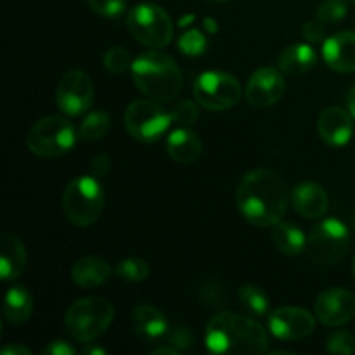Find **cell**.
I'll list each match as a JSON object with an SVG mask.
<instances>
[{
    "label": "cell",
    "mask_w": 355,
    "mask_h": 355,
    "mask_svg": "<svg viewBox=\"0 0 355 355\" xmlns=\"http://www.w3.org/2000/svg\"><path fill=\"white\" fill-rule=\"evenodd\" d=\"M291 203V191L279 172L255 168L246 173L236 191V207L246 222L274 227L283 220Z\"/></svg>",
    "instance_id": "obj_1"
},
{
    "label": "cell",
    "mask_w": 355,
    "mask_h": 355,
    "mask_svg": "<svg viewBox=\"0 0 355 355\" xmlns=\"http://www.w3.org/2000/svg\"><path fill=\"white\" fill-rule=\"evenodd\" d=\"M205 345L217 355L266 354L269 352V336L250 314L222 311L208 321Z\"/></svg>",
    "instance_id": "obj_2"
},
{
    "label": "cell",
    "mask_w": 355,
    "mask_h": 355,
    "mask_svg": "<svg viewBox=\"0 0 355 355\" xmlns=\"http://www.w3.org/2000/svg\"><path fill=\"white\" fill-rule=\"evenodd\" d=\"M130 69L135 87L148 99L168 103L182 90L180 68L168 54L159 52L158 49L139 54L132 62Z\"/></svg>",
    "instance_id": "obj_3"
},
{
    "label": "cell",
    "mask_w": 355,
    "mask_h": 355,
    "mask_svg": "<svg viewBox=\"0 0 355 355\" xmlns=\"http://www.w3.org/2000/svg\"><path fill=\"white\" fill-rule=\"evenodd\" d=\"M114 319V307L101 297L80 298L73 302L64 315L66 333L75 342L89 343L107 331Z\"/></svg>",
    "instance_id": "obj_4"
},
{
    "label": "cell",
    "mask_w": 355,
    "mask_h": 355,
    "mask_svg": "<svg viewBox=\"0 0 355 355\" xmlns=\"http://www.w3.org/2000/svg\"><path fill=\"white\" fill-rule=\"evenodd\" d=\"M62 210L76 227L96 224L104 210V191L99 179L94 175L73 179L62 194Z\"/></svg>",
    "instance_id": "obj_5"
},
{
    "label": "cell",
    "mask_w": 355,
    "mask_h": 355,
    "mask_svg": "<svg viewBox=\"0 0 355 355\" xmlns=\"http://www.w3.org/2000/svg\"><path fill=\"white\" fill-rule=\"evenodd\" d=\"M76 132L71 121L59 114L40 118L26 135V146L35 156L59 158L73 149Z\"/></svg>",
    "instance_id": "obj_6"
},
{
    "label": "cell",
    "mask_w": 355,
    "mask_h": 355,
    "mask_svg": "<svg viewBox=\"0 0 355 355\" xmlns=\"http://www.w3.org/2000/svg\"><path fill=\"white\" fill-rule=\"evenodd\" d=\"M349 227L338 218H322L307 236V252L319 266H336L350 252Z\"/></svg>",
    "instance_id": "obj_7"
},
{
    "label": "cell",
    "mask_w": 355,
    "mask_h": 355,
    "mask_svg": "<svg viewBox=\"0 0 355 355\" xmlns=\"http://www.w3.org/2000/svg\"><path fill=\"white\" fill-rule=\"evenodd\" d=\"M127 26L137 42L149 49H163L172 42L173 23L166 10L155 3H139L127 14Z\"/></svg>",
    "instance_id": "obj_8"
},
{
    "label": "cell",
    "mask_w": 355,
    "mask_h": 355,
    "mask_svg": "<svg viewBox=\"0 0 355 355\" xmlns=\"http://www.w3.org/2000/svg\"><path fill=\"white\" fill-rule=\"evenodd\" d=\"M123 123L130 137L144 144H153L172 127V118L170 111L163 110L158 101L142 99L128 104L123 114Z\"/></svg>",
    "instance_id": "obj_9"
},
{
    "label": "cell",
    "mask_w": 355,
    "mask_h": 355,
    "mask_svg": "<svg viewBox=\"0 0 355 355\" xmlns=\"http://www.w3.org/2000/svg\"><path fill=\"white\" fill-rule=\"evenodd\" d=\"M193 92L196 103L205 110L227 111L238 106L243 90L234 75L211 69L198 76L193 85Z\"/></svg>",
    "instance_id": "obj_10"
},
{
    "label": "cell",
    "mask_w": 355,
    "mask_h": 355,
    "mask_svg": "<svg viewBox=\"0 0 355 355\" xmlns=\"http://www.w3.org/2000/svg\"><path fill=\"white\" fill-rule=\"evenodd\" d=\"M94 83L83 69H71L61 76L55 89V104L66 116H82L92 107Z\"/></svg>",
    "instance_id": "obj_11"
},
{
    "label": "cell",
    "mask_w": 355,
    "mask_h": 355,
    "mask_svg": "<svg viewBox=\"0 0 355 355\" xmlns=\"http://www.w3.org/2000/svg\"><path fill=\"white\" fill-rule=\"evenodd\" d=\"M269 329L277 340L298 342L307 338L315 329V318L300 307H279L269 312Z\"/></svg>",
    "instance_id": "obj_12"
},
{
    "label": "cell",
    "mask_w": 355,
    "mask_h": 355,
    "mask_svg": "<svg viewBox=\"0 0 355 355\" xmlns=\"http://www.w3.org/2000/svg\"><path fill=\"white\" fill-rule=\"evenodd\" d=\"M315 318L329 328H338L355 318V295L345 288H329L315 300Z\"/></svg>",
    "instance_id": "obj_13"
},
{
    "label": "cell",
    "mask_w": 355,
    "mask_h": 355,
    "mask_svg": "<svg viewBox=\"0 0 355 355\" xmlns=\"http://www.w3.org/2000/svg\"><path fill=\"white\" fill-rule=\"evenodd\" d=\"M286 92V80L276 68H260L250 76L246 83V101L253 107H270L283 99Z\"/></svg>",
    "instance_id": "obj_14"
},
{
    "label": "cell",
    "mask_w": 355,
    "mask_h": 355,
    "mask_svg": "<svg viewBox=\"0 0 355 355\" xmlns=\"http://www.w3.org/2000/svg\"><path fill=\"white\" fill-rule=\"evenodd\" d=\"M354 118L349 110L340 106H329L319 114L318 132L322 141L331 148H342L349 144L354 134Z\"/></svg>",
    "instance_id": "obj_15"
},
{
    "label": "cell",
    "mask_w": 355,
    "mask_h": 355,
    "mask_svg": "<svg viewBox=\"0 0 355 355\" xmlns=\"http://www.w3.org/2000/svg\"><path fill=\"white\" fill-rule=\"evenodd\" d=\"M132 329L144 343H158L166 340L170 331L168 319L159 309L141 304L132 309Z\"/></svg>",
    "instance_id": "obj_16"
},
{
    "label": "cell",
    "mask_w": 355,
    "mask_h": 355,
    "mask_svg": "<svg viewBox=\"0 0 355 355\" xmlns=\"http://www.w3.org/2000/svg\"><path fill=\"white\" fill-rule=\"evenodd\" d=\"M322 59L338 73L355 71V31H340L324 40Z\"/></svg>",
    "instance_id": "obj_17"
},
{
    "label": "cell",
    "mask_w": 355,
    "mask_h": 355,
    "mask_svg": "<svg viewBox=\"0 0 355 355\" xmlns=\"http://www.w3.org/2000/svg\"><path fill=\"white\" fill-rule=\"evenodd\" d=\"M28 263V253L23 241L12 232L0 234V277L3 283H10L21 277Z\"/></svg>",
    "instance_id": "obj_18"
},
{
    "label": "cell",
    "mask_w": 355,
    "mask_h": 355,
    "mask_svg": "<svg viewBox=\"0 0 355 355\" xmlns=\"http://www.w3.org/2000/svg\"><path fill=\"white\" fill-rule=\"evenodd\" d=\"M291 205L302 217L321 218L328 211L329 198L319 184L300 182L291 191Z\"/></svg>",
    "instance_id": "obj_19"
},
{
    "label": "cell",
    "mask_w": 355,
    "mask_h": 355,
    "mask_svg": "<svg viewBox=\"0 0 355 355\" xmlns=\"http://www.w3.org/2000/svg\"><path fill=\"white\" fill-rule=\"evenodd\" d=\"M113 274L110 262L104 260L103 257L87 255L76 260L71 269V279L75 281L76 286L92 290L99 288L106 283Z\"/></svg>",
    "instance_id": "obj_20"
},
{
    "label": "cell",
    "mask_w": 355,
    "mask_h": 355,
    "mask_svg": "<svg viewBox=\"0 0 355 355\" xmlns=\"http://www.w3.org/2000/svg\"><path fill=\"white\" fill-rule=\"evenodd\" d=\"M201 144L200 135L189 127H179L172 130L166 137V153L173 162L180 163V165H189L194 163L201 155Z\"/></svg>",
    "instance_id": "obj_21"
},
{
    "label": "cell",
    "mask_w": 355,
    "mask_h": 355,
    "mask_svg": "<svg viewBox=\"0 0 355 355\" xmlns=\"http://www.w3.org/2000/svg\"><path fill=\"white\" fill-rule=\"evenodd\" d=\"M279 69L286 75H304L318 64V52L309 44H295L279 55Z\"/></svg>",
    "instance_id": "obj_22"
},
{
    "label": "cell",
    "mask_w": 355,
    "mask_h": 355,
    "mask_svg": "<svg viewBox=\"0 0 355 355\" xmlns=\"http://www.w3.org/2000/svg\"><path fill=\"white\" fill-rule=\"evenodd\" d=\"M33 312V298L31 293L21 284H14L7 290L3 300V318L9 324L21 326L31 318Z\"/></svg>",
    "instance_id": "obj_23"
},
{
    "label": "cell",
    "mask_w": 355,
    "mask_h": 355,
    "mask_svg": "<svg viewBox=\"0 0 355 355\" xmlns=\"http://www.w3.org/2000/svg\"><path fill=\"white\" fill-rule=\"evenodd\" d=\"M272 241L279 252H283L288 257L300 255L304 250H307V238L302 232L300 227L290 222H283L274 225Z\"/></svg>",
    "instance_id": "obj_24"
},
{
    "label": "cell",
    "mask_w": 355,
    "mask_h": 355,
    "mask_svg": "<svg viewBox=\"0 0 355 355\" xmlns=\"http://www.w3.org/2000/svg\"><path fill=\"white\" fill-rule=\"evenodd\" d=\"M238 298L241 307L250 315H255V318L269 315V297L257 284H243L238 291Z\"/></svg>",
    "instance_id": "obj_25"
},
{
    "label": "cell",
    "mask_w": 355,
    "mask_h": 355,
    "mask_svg": "<svg viewBox=\"0 0 355 355\" xmlns=\"http://www.w3.org/2000/svg\"><path fill=\"white\" fill-rule=\"evenodd\" d=\"M111 127V118L106 111H92L83 118L82 125H80L78 135L83 141H97L103 139L104 135L110 132Z\"/></svg>",
    "instance_id": "obj_26"
},
{
    "label": "cell",
    "mask_w": 355,
    "mask_h": 355,
    "mask_svg": "<svg viewBox=\"0 0 355 355\" xmlns=\"http://www.w3.org/2000/svg\"><path fill=\"white\" fill-rule=\"evenodd\" d=\"M114 274L127 283H141L149 276V266L139 257H127L118 263Z\"/></svg>",
    "instance_id": "obj_27"
},
{
    "label": "cell",
    "mask_w": 355,
    "mask_h": 355,
    "mask_svg": "<svg viewBox=\"0 0 355 355\" xmlns=\"http://www.w3.org/2000/svg\"><path fill=\"white\" fill-rule=\"evenodd\" d=\"M196 104L198 103H193L189 99H182L173 104L172 110H168L173 127H191L193 123H196V120L200 118V110Z\"/></svg>",
    "instance_id": "obj_28"
},
{
    "label": "cell",
    "mask_w": 355,
    "mask_h": 355,
    "mask_svg": "<svg viewBox=\"0 0 355 355\" xmlns=\"http://www.w3.org/2000/svg\"><path fill=\"white\" fill-rule=\"evenodd\" d=\"M349 12L347 0H324L315 10V17L324 24H335L342 21Z\"/></svg>",
    "instance_id": "obj_29"
},
{
    "label": "cell",
    "mask_w": 355,
    "mask_h": 355,
    "mask_svg": "<svg viewBox=\"0 0 355 355\" xmlns=\"http://www.w3.org/2000/svg\"><path fill=\"white\" fill-rule=\"evenodd\" d=\"M104 68L106 71L113 73V75H121V73L127 71L128 68H132V58L128 54L127 49L123 47H111L107 49L106 54H104Z\"/></svg>",
    "instance_id": "obj_30"
},
{
    "label": "cell",
    "mask_w": 355,
    "mask_h": 355,
    "mask_svg": "<svg viewBox=\"0 0 355 355\" xmlns=\"http://www.w3.org/2000/svg\"><path fill=\"white\" fill-rule=\"evenodd\" d=\"M208 47V40L200 30H189L179 38V49L186 55L196 58V55L205 54Z\"/></svg>",
    "instance_id": "obj_31"
},
{
    "label": "cell",
    "mask_w": 355,
    "mask_h": 355,
    "mask_svg": "<svg viewBox=\"0 0 355 355\" xmlns=\"http://www.w3.org/2000/svg\"><path fill=\"white\" fill-rule=\"evenodd\" d=\"M326 350L335 355H350L355 352V336L350 331L340 329L328 338Z\"/></svg>",
    "instance_id": "obj_32"
},
{
    "label": "cell",
    "mask_w": 355,
    "mask_h": 355,
    "mask_svg": "<svg viewBox=\"0 0 355 355\" xmlns=\"http://www.w3.org/2000/svg\"><path fill=\"white\" fill-rule=\"evenodd\" d=\"M90 9L103 17H120L127 9V0H87Z\"/></svg>",
    "instance_id": "obj_33"
},
{
    "label": "cell",
    "mask_w": 355,
    "mask_h": 355,
    "mask_svg": "<svg viewBox=\"0 0 355 355\" xmlns=\"http://www.w3.org/2000/svg\"><path fill=\"white\" fill-rule=\"evenodd\" d=\"M166 342L175 347L179 352H187L193 347V335L186 326H173V328H170Z\"/></svg>",
    "instance_id": "obj_34"
},
{
    "label": "cell",
    "mask_w": 355,
    "mask_h": 355,
    "mask_svg": "<svg viewBox=\"0 0 355 355\" xmlns=\"http://www.w3.org/2000/svg\"><path fill=\"white\" fill-rule=\"evenodd\" d=\"M302 35H304L305 40L311 42V44H319V42L324 40L326 31L321 21L318 19V21H309V23H305L304 28H302Z\"/></svg>",
    "instance_id": "obj_35"
},
{
    "label": "cell",
    "mask_w": 355,
    "mask_h": 355,
    "mask_svg": "<svg viewBox=\"0 0 355 355\" xmlns=\"http://www.w3.org/2000/svg\"><path fill=\"white\" fill-rule=\"evenodd\" d=\"M111 170V158L107 155H97L94 156L92 162H90V173H92L96 179L101 177H106Z\"/></svg>",
    "instance_id": "obj_36"
},
{
    "label": "cell",
    "mask_w": 355,
    "mask_h": 355,
    "mask_svg": "<svg viewBox=\"0 0 355 355\" xmlns=\"http://www.w3.org/2000/svg\"><path fill=\"white\" fill-rule=\"evenodd\" d=\"M44 355H75L76 350L75 347L69 345L64 340H55V342L49 343L45 349H42Z\"/></svg>",
    "instance_id": "obj_37"
},
{
    "label": "cell",
    "mask_w": 355,
    "mask_h": 355,
    "mask_svg": "<svg viewBox=\"0 0 355 355\" xmlns=\"http://www.w3.org/2000/svg\"><path fill=\"white\" fill-rule=\"evenodd\" d=\"M2 355H31V350L24 345H7L2 349Z\"/></svg>",
    "instance_id": "obj_38"
},
{
    "label": "cell",
    "mask_w": 355,
    "mask_h": 355,
    "mask_svg": "<svg viewBox=\"0 0 355 355\" xmlns=\"http://www.w3.org/2000/svg\"><path fill=\"white\" fill-rule=\"evenodd\" d=\"M347 110H349L350 116L355 120V85L347 94Z\"/></svg>",
    "instance_id": "obj_39"
},
{
    "label": "cell",
    "mask_w": 355,
    "mask_h": 355,
    "mask_svg": "<svg viewBox=\"0 0 355 355\" xmlns=\"http://www.w3.org/2000/svg\"><path fill=\"white\" fill-rule=\"evenodd\" d=\"M82 354H83V355H104V354H106V350L101 349V347L92 345V342H89V343H87V345L82 349Z\"/></svg>",
    "instance_id": "obj_40"
},
{
    "label": "cell",
    "mask_w": 355,
    "mask_h": 355,
    "mask_svg": "<svg viewBox=\"0 0 355 355\" xmlns=\"http://www.w3.org/2000/svg\"><path fill=\"white\" fill-rule=\"evenodd\" d=\"M151 354H170V355H177V354H180V352L175 349V347L170 345V347H158V349H153Z\"/></svg>",
    "instance_id": "obj_41"
},
{
    "label": "cell",
    "mask_w": 355,
    "mask_h": 355,
    "mask_svg": "<svg viewBox=\"0 0 355 355\" xmlns=\"http://www.w3.org/2000/svg\"><path fill=\"white\" fill-rule=\"evenodd\" d=\"M350 224H352V227H354V231H355V203H354L352 210H350Z\"/></svg>",
    "instance_id": "obj_42"
},
{
    "label": "cell",
    "mask_w": 355,
    "mask_h": 355,
    "mask_svg": "<svg viewBox=\"0 0 355 355\" xmlns=\"http://www.w3.org/2000/svg\"><path fill=\"white\" fill-rule=\"evenodd\" d=\"M352 272H354V277H355V259H354V263H352Z\"/></svg>",
    "instance_id": "obj_43"
},
{
    "label": "cell",
    "mask_w": 355,
    "mask_h": 355,
    "mask_svg": "<svg viewBox=\"0 0 355 355\" xmlns=\"http://www.w3.org/2000/svg\"><path fill=\"white\" fill-rule=\"evenodd\" d=\"M352 2H354V3H355V0H352Z\"/></svg>",
    "instance_id": "obj_44"
}]
</instances>
